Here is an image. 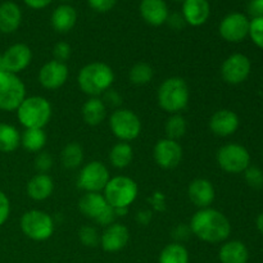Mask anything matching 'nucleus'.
<instances>
[{
    "instance_id": "27",
    "label": "nucleus",
    "mask_w": 263,
    "mask_h": 263,
    "mask_svg": "<svg viewBox=\"0 0 263 263\" xmlns=\"http://www.w3.org/2000/svg\"><path fill=\"white\" fill-rule=\"evenodd\" d=\"M48 136L44 128H26L21 135V144L23 148L32 153H40L45 146Z\"/></svg>"
},
{
    "instance_id": "16",
    "label": "nucleus",
    "mask_w": 263,
    "mask_h": 263,
    "mask_svg": "<svg viewBox=\"0 0 263 263\" xmlns=\"http://www.w3.org/2000/svg\"><path fill=\"white\" fill-rule=\"evenodd\" d=\"M2 55L7 72L15 74L27 68L32 61V51L30 46L21 43L9 46Z\"/></svg>"
},
{
    "instance_id": "33",
    "label": "nucleus",
    "mask_w": 263,
    "mask_h": 263,
    "mask_svg": "<svg viewBox=\"0 0 263 263\" xmlns=\"http://www.w3.org/2000/svg\"><path fill=\"white\" fill-rule=\"evenodd\" d=\"M186 120L180 113L172 115L166 122V135L167 139L171 140H179L186 133Z\"/></svg>"
},
{
    "instance_id": "20",
    "label": "nucleus",
    "mask_w": 263,
    "mask_h": 263,
    "mask_svg": "<svg viewBox=\"0 0 263 263\" xmlns=\"http://www.w3.org/2000/svg\"><path fill=\"white\" fill-rule=\"evenodd\" d=\"M210 14L211 7L208 0H185L182 3V18L193 27L204 25Z\"/></svg>"
},
{
    "instance_id": "24",
    "label": "nucleus",
    "mask_w": 263,
    "mask_h": 263,
    "mask_svg": "<svg viewBox=\"0 0 263 263\" xmlns=\"http://www.w3.org/2000/svg\"><path fill=\"white\" fill-rule=\"evenodd\" d=\"M54 181L49 175L36 174L27 182V194L36 202L45 200L53 194Z\"/></svg>"
},
{
    "instance_id": "15",
    "label": "nucleus",
    "mask_w": 263,
    "mask_h": 263,
    "mask_svg": "<svg viewBox=\"0 0 263 263\" xmlns=\"http://www.w3.org/2000/svg\"><path fill=\"white\" fill-rule=\"evenodd\" d=\"M68 67L58 61H49L39 71V82L44 89L57 90L66 84L68 79Z\"/></svg>"
},
{
    "instance_id": "42",
    "label": "nucleus",
    "mask_w": 263,
    "mask_h": 263,
    "mask_svg": "<svg viewBox=\"0 0 263 263\" xmlns=\"http://www.w3.org/2000/svg\"><path fill=\"white\" fill-rule=\"evenodd\" d=\"M53 0H23L27 7L32 8V9H44V8L48 7Z\"/></svg>"
},
{
    "instance_id": "40",
    "label": "nucleus",
    "mask_w": 263,
    "mask_h": 263,
    "mask_svg": "<svg viewBox=\"0 0 263 263\" xmlns=\"http://www.w3.org/2000/svg\"><path fill=\"white\" fill-rule=\"evenodd\" d=\"M10 213V203L7 195L0 190V226L7 222Z\"/></svg>"
},
{
    "instance_id": "26",
    "label": "nucleus",
    "mask_w": 263,
    "mask_h": 263,
    "mask_svg": "<svg viewBox=\"0 0 263 263\" xmlns=\"http://www.w3.org/2000/svg\"><path fill=\"white\" fill-rule=\"evenodd\" d=\"M82 120L89 126H98L107 116V107L100 98H90L81 108Z\"/></svg>"
},
{
    "instance_id": "19",
    "label": "nucleus",
    "mask_w": 263,
    "mask_h": 263,
    "mask_svg": "<svg viewBox=\"0 0 263 263\" xmlns=\"http://www.w3.org/2000/svg\"><path fill=\"white\" fill-rule=\"evenodd\" d=\"M187 197L190 202L198 208H207L213 203L216 197L215 187L212 182L207 179L193 180L187 187Z\"/></svg>"
},
{
    "instance_id": "8",
    "label": "nucleus",
    "mask_w": 263,
    "mask_h": 263,
    "mask_svg": "<svg viewBox=\"0 0 263 263\" xmlns=\"http://www.w3.org/2000/svg\"><path fill=\"white\" fill-rule=\"evenodd\" d=\"M26 99V86L15 73H0V110H17Z\"/></svg>"
},
{
    "instance_id": "2",
    "label": "nucleus",
    "mask_w": 263,
    "mask_h": 263,
    "mask_svg": "<svg viewBox=\"0 0 263 263\" xmlns=\"http://www.w3.org/2000/svg\"><path fill=\"white\" fill-rule=\"evenodd\" d=\"M115 81L113 69L103 62H91L82 67L77 76V84L84 94L98 98L108 91Z\"/></svg>"
},
{
    "instance_id": "7",
    "label": "nucleus",
    "mask_w": 263,
    "mask_h": 263,
    "mask_svg": "<svg viewBox=\"0 0 263 263\" xmlns=\"http://www.w3.org/2000/svg\"><path fill=\"white\" fill-rule=\"evenodd\" d=\"M21 230L31 240H48L54 233V221L44 211L31 210L21 217Z\"/></svg>"
},
{
    "instance_id": "10",
    "label": "nucleus",
    "mask_w": 263,
    "mask_h": 263,
    "mask_svg": "<svg viewBox=\"0 0 263 263\" xmlns=\"http://www.w3.org/2000/svg\"><path fill=\"white\" fill-rule=\"evenodd\" d=\"M217 163L228 174H241L251 166V154L240 144H226L218 149Z\"/></svg>"
},
{
    "instance_id": "29",
    "label": "nucleus",
    "mask_w": 263,
    "mask_h": 263,
    "mask_svg": "<svg viewBox=\"0 0 263 263\" xmlns=\"http://www.w3.org/2000/svg\"><path fill=\"white\" fill-rule=\"evenodd\" d=\"M21 145V134L9 123H0V152L12 153Z\"/></svg>"
},
{
    "instance_id": "34",
    "label": "nucleus",
    "mask_w": 263,
    "mask_h": 263,
    "mask_svg": "<svg viewBox=\"0 0 263 263\" xmlns=\"http://www.w3.org/2000/svg\"><path fill=\"white\" fill-rule=\"evenodd\" d=\"M79 238L84 246L86 247H97L100 243V236L98 234L97 229L92 226H82L79 231Z\"/></svg>"
},
{
    "instance_id": "32",
    "label": "nucleus",
    "mask_w": 263,
    "mask_h": 263,
    "mask_svg": "<svg viewBox=\"0 0 263 263\" xmlns=\"http://www.w3.org/2000/svg\"><path fill=\"white\" fill-rule=\"evenodd\" d=\"M154 76V69L151 64L145 63V62H139V63L134 64L131 67L130 72H128V79L130 82L138 86H143V85L149 84Z\"/></svg>"
},
{
    "instance_id": "14",
    "label": "nucleus",
    "mask_w": 263,
    "mask_h": 263,
    "mask_svg": "<svg viewBox=\"0 0 263 263\" xmlns=\"http://www.w3.org/2000/svg\"><path fill=\"white\" fill-rule=\"evenodd\" d=\"M153 157L156 163L162 168H176L182 159V148L176 140L161 139L154 145Z\"/></svg>"
},
{
    "instance_id": "17",
    "label": "nucleus",
    "mask_w": 263,
    "mask_h": 263,
    "mask_svg": "<svg viewBox=\"0 0 263 263\" xmlns=\"http://www.w3.org/2000/svg\"><path fill=\"white\" fill-rule=\"evenodd\" d=\"M130 231L122 223H112L107 226L100 235V246L108 253H117L127 246Z\"/></svg>"
},
{
    "instance_id": "38",
    "label": "nucleus",
    "mask_w": 263,
    "mask_h": 263,
    "mask_svg": "<svg viewBox=\"0 0 263 263\" xmlns=\"http://www.w3.org/2000/svg\"><path fill=\"white\" fill-rule=\"evenodd\" d=\"M53 55L54 61L66 63V61H68L69 57H71V45L68 43H66V41H59V43H57L54 45Z\"/></svg>"
},
{
    "instance_id": "44",
    "label": "nucleus",
    "mask_w": 263,
    "mask_h": 263,
    "mask_svg": "<svg viewBox=\"0 0 263 263\" xmlns=\"http://www.w3.org/2000/svg\"><path fill=\"white\" fill-rule=\"evenodd\" d=\"M256 225H257V229H258L259 233L263 235V212L261 213V215H258V217H257Z\"/></svg>"
},
{
    "instance_id": "4",
    "label": "nucleus",
    "mask_w": 263,
    "mask_h": 263,
    "mask_svg": "<svg viewBox=\"0 0 263 263\" xmlns=\"http://www.w3.org/2000/svg\"><path fill=\"white\" fill-rule=\"evenodd\" d=\"M17 117L26 128H44L51 118V105L44 97H28L18 107Z\"/></svg>"
},
{
    "instance_id": "41",
    "label": "nucleus",
    "mask_w": 263,
    "mask_h": 263,
    "mask_svg": "<svg viewBox=\"0 0 263 263\" xmlns=\"http://www.w3.org/2000/svg\"><path fill=\"white\" fill-rule=\"evenodd\" d=\"M248 12L253 15V18L263 17V0H251Z\"/></svg>"
},
{
    "instance_id": "25",
    "label": "nucleus",
    "mask_w": 263,
    "mask_h": 263,
    "mask_svg": "<svg viewBox=\"0 0 263 263\" xmlns=\"http://www.w3.org/2000/svg\"><path fill=\"white\" fill-rule=\"evenodd\" d=\"M221 263H247L249 259V251L240 240H230L223 243L218 252Z\"/></svg>"
},
{
    "instance_id": "46",
    "label": "nucleus",
    "mask_w": 263,
    "mask_h": 263,
    "mask_svg": "<svg viewBox=\"0 0 263 263\" xmlns=\"http://www.w3.org/2000/svg\"><path fill=\"white\" fill-rule=\"evenodd\" d=\"M176 2H182V3H184V2H185V0H176Z\"/></svg>"
},
{
    "instance_id": "37",
    "label": "nucleus",
    "mask_w": 263,
    "mask_h": 263,
    "mask_svg": "<svg viewBox=\"0 0 263 263\" xmlns=\"http://www.w3.org/2000/svg\"><path fill=\"white\" fill-rule=\"evenodd\" d=\"M53 157L46 152H40L35 158V168L39 174H46L53 167Z\"/></svg>"
},
{
    "instance_id": "18",
    "label": "nucleus",
    "mask_w": 263,
    "mask_h": 263,
    "mask_svg": "<svg viewBox=\"0 0 263 263\" xmlns=\"http://www.w3.org/2000/svg\"><path fill=\"white\" fill-rule=\"evenodd\" d=\"M239 128V117L234 110L220 109L210 120V130L215 135L226 138L236 133Z\"/></svg>"
},
{
    "instance_id": "3",
    "label": "nucleus",
    "mask_w": 263,
    "mask_h": 263,
    "mask_svg": "<svg viewBox=\"0 0 263 263\" xmlns=\"http://www.w3.org/2000/svg\"><path fill=\"white\" fill-rule=\"evenodd\" d=\"M189 86L181 77H170L164 80L157 92L159 107L171 115H177L184 110L189 104Z\"/></svg>"
},
{
    "instance_id": "11",
    "label": "nucleus",
    "mask_w": 263,
    "mask_h": 263,
    "mask_svg": "<svg viewBox=\"0 0 263 263\" xmlns=\"http://www.w3.org/2000/svg\"><path fill=\"white\" fill-rule=\"evenodd\" d=\"M110 180L109 171L104 163L92 161L85 164L77 177V186L85 193H100Z\"/></svg>"
},
{
    "instance_id": "45",
    "label": "nucleus",
    "mask_w": 263,
    "mask_h": 263,
    "mask_svg": "<svg viewBox=\"0 0 263 263\" xmlns=\"http://www.w3.org/2000/svg\"><path fill=\"white\" fill-rule=\"evenodd\" d=\"M3 72H7V69H5L4 61H3V55L0 54V73H3Z\"/></svg>"
},
{
    "instance_id": "35",
    "label": "nucleus",
    "mask_w": 263,
    "mask_h": 263,
    "mask_svg": "<svg viewBox=\"0 0 263 263\" xmlns=\"http://www.w3.org/2000/svg\"><path fill=\"white\" fill-rule=\"evenodd\" d=\"M244 179L247 184L253 189H262L263 187V171L258 167L249 166L244 171Z\"/></svg>"
},
{
    "instance_id": "12",
    "label": "nucleus",
    "mask_w": 263,
    "mask_h": 263,
    "mask_svg": "<svg viewBox=\"0 0 263 263\" xmlns=\"http://www.w3.org/2000/svg\"><path fill=\"white\" fill-rule=\"evenodd\" d=\"M252 63L247 55L241 53L231 54L221 66V76L230 85H239L246 81L251 74Z\"/></svg>"
},
{
    "instance_id": "30",
    "label": "nucleus",
    "mask_w": 263,
    "mask_h": 263,
    "mask_svg": "<svg viewBox=\"0 0 263 263\" xmlns=\"http://www.w3.org/2000/svg\"><path fill=\"white\" fill-rule=\"evenodd\" d=\"M61 162L66 168L74 170L84 162V149L80 144L69 143L62 149Z\"/></svg>"
},
{
    "instance_id": "43",
    "label": "nucleus",
    "mask_w": 263,
    "mask_h": 263,
    "mask_svg": "<svg viewBox=\"0 0 263 263\" xmlns=\"http://www.w3.org/2000/svg\"><path fill=\"white\" fill-rule=\"evenodd\" d=\"M152 218V212L149 211H143V212L138 213V221L141 225H148V222Z\"/></svg>"
},
{
    "instance_id": "6",
    "label": "nucleus",
    "mask_w": 263,
    "mask_h": 263,
    "mask_svg": "<svg viewBox=\"0 0 263 263\" xmlns=\"http://www.w3.org/2000/svg\"><path fill=\"white\" fill-rule=\"evenodd\" d=\"M79 210L85 217L102 226L112 225L117 217L115 208L108 204L104 195L100 193H85L79 200Z\"/></svg>"
},
{
    "instance_id": "31",
    "label": "nucleus",
    "mask_w": 263,
    "mask_h": 263,
    "mask_svg": "<svg viewBox=\"0 0 263 263\" xmlns=\"http://www.w3.org/2000/svg\"><path fill=\"white\" fill-rule=\"evenodd\" d=\"M159 263H189V253L180 243H171L162 249Z\"/></svg>"
},
{
    "instance_id": "21",
    "label": "nucleus",
    "mask_w": 263,
    "mask_h": 263,
    "mask_svg": "<svg viewBox=\"0 0 263 263\" xmlns=\"http://www.w3.org/2000/svg\"><path fill=\"white\" fill-rule=\"evenodd\" d=\"M139 10L143 20L154 27L168 21V7L164 0H141Z\"/></svg>"
},
{
    "instance_id": "9",
    "label": "nucleus",
    "mask_w": 263,
    "mask_h": 263,
    "mask_svg": "<svg viewBox=\"0 0 263 263\" xmlns=\"http://www.w3.org/2000/svg\"><path fill=\"white\" fill-rule=\"evenodd\" d=\"M109 127L113 135L121 141H133L140 135L141 121L135 112L125 108L116 109L109 117Z\"/></svg>"
},
{
    "instance_id": "22",
    "label": "nucleus",
    "mask_w": 263,
    "mask_h": 263,
    "mask_svg": "<svg viewBox=\"0 0 263 263\" xmlns=\"http://www.w3.org/2000/svg\"><path fill=\"white\" fill-rule=\"evenodd\" d=\"M77 22V12L72 5L62 4L51 13V27L59 33L69 32Z\"/></svg>"
},
{
    "instance_id": "47",
    "label": "nucleus",
    "mask_w": 263,
    "mask_h": 263,
    "mask_svg": "<svg viewBox=\"0 0 263 263\" xmlns=\"http://www.w3.org/2000/svg\"><path fill=\"white\" fill-rule=\"evenodd\" d=\"M62 2H71V0H62Z\"/></svg>"
},
{
    "instance_id": "5",
    "label": "nucleus",
    "mask_w": 263,
    "mask_h": 263,
    "mask_svg": "<svg viewBox=\"0 0 263 263\" xmlns=\"http://www.w3.org/2000/svg\"><path fill=\"white\" fill-rule=\"evenodd\" d=\"M104 198L110 207L128 208L138 198V184L131 177L116 176L104 187Z\"/></svg>"
},
{
    "instance_id": "13",
    "label": "nucleus",
    "mask_w": 263,
    "mask_h": 263,
    "mask_svg": "<svg viewBox=\"0 0 263 263\" xmlns=\"http://www.w3.org/2000/svg\"><path fill=\"white\" fill-rule=\"evenodd\" d=\"M249 23L251 21L243 13H230L221 21L218 32L228 43H240L249 35Z\"/></svg>"
},
{
    "instance_id": "28",
    "label": "nucleus",
    "mask_w": 263,
    "mask_h": 263,
    "mask_svg": "<svg viewBox=\"0 0 263 263\" xmlns=\"http://www.w3.org/2000/svg\"><path fill=\"white\" fill-rule=\"evenodd\" d=\"M134 158V149L133 146L125 141H120L116 144L109 152V161L110 164L116 168H126L130 166Z\"/></svg>"
},
{
    "instance_id": "1",
    "label": "nucleus",
    "mask_w": 263,
    "mask_h": 263,
    "mask_svg": "<svg viewBox=\"0 0 263 263\" xmlns=\"http://www.w3.org/2000/svg\"><path fill=\"white\" fill-rule=\"evenodd\" d=\"M190 231L202 241L211 244L222 243L230 236L231 223L229 218L215 208H202L193 215Z\"/></svg>"
},
{
    "instance_id": "23",
    "label": "nucleus",
    "mask_w": 263,
    "mask_h": 263,
    "mask_svg": "<svg viewBox=\"0 0 263 263\" xmlns=\"http://www.w3.org/2000/svg\"><path fill=\"white\" fill-rule=\"evenodd\" d=\"M22 22L21 8L13 2L0 4V32L13 33L18 30Z\"/></svg>"
},
{
    "instance_id": "39",
    "label": "nucleus",
    "mask_w": 263,
    "mask_h": 263,
    "mask_svg": "<svg viewBox=\"0 0 263 263\" xmlns=\"http://www.w3.org/2000/svg\"><path fill=\"white\" fill-rule=\"evenodd\" d=\"M117 3V0H87V4L90 5L91 9H94L98 13H107L110 9H113Z\"/></svg>"
},
{
    "instance_id": "36",
    "label": "nucleus",
    "mask_w": 263,
    "mask_h": 263,
    "mask_svg": "<svg viewBox=\"0 0 263 263\" xmlns=\"http://www.w3.org/2000/svg\"><path fill=\"white\" fill-rule=\"evenodd\" d=\"M249 36L258 48L263 49V17L253 18L249 23Z\"/></svg>"
}]
</instances>
